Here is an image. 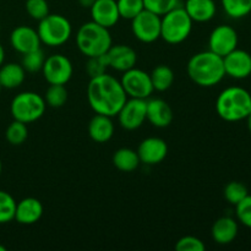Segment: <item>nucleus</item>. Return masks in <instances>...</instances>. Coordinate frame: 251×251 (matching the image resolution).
<instances>
[{"label":"nucleus","instance_id":"obj_33","mask_svg":"<svg viewBox=\"0 0 251 251\" xmlns=\"http://www.w3.org/2000/svg\"><path fill=\"white\" fill-rule=\"evenodd\" d=\"M145 9L163 16L164 14L179 6V0H144Z\"/></svg>","mask_w":251,"mask_h":251},{"label":"nucleus","instance_id":"obj_12","mask_svg":"<svg viewBox=\"0 0 251 251\" xmlns=\"http://www.w3.org/2000/svg\"><path fill=\"white\" fill-rule=\"evenodd\" d=\"M238 42H239V37L232 26L220 25L211 32L210 38H208V50L223 58L238 48Z\"/></svg>","mask_w":251,"mask_h":251},{"label":"nucleus","instance_id":"obj_26","mask_svg":"<svg viewBox=\"0 0 251 251\" xmlns=\"http://www.w3.org/2000/svg\"><path fill=\"white\" fill-rule=\"evenodd\" d=\"M221 4L232 19H243L251 12V0H221Z\"/></svg>","mask_w":251,"mask_h":251},{"label":"nucleus","instance_id":"obj_7","mask_svg":"<svg viewBox=\"0 0 251 251\" xmlns=\"http://www.w3.org/2000/svg\"><path fill=\"white\" fill-rule=\"evenodd\" d=\"M47 103L42 96L36 92H21L12 100L11 110L15 120L29 124L43 117Z\"/></svg>","mask_w":251,"mask_h":251},{"label":"nucleus","instance_id":"obj_42","mask_svg":"<svg viewBox=\"0 0 251 251\" xmlns=\"http://www.w3.org/2000/svg\"><path fill=\"white\" fill-rule=\"evenodd\" d=\"M6 249H5V247H2V245H0V251H5Z\"/></svg>","mask_w":251,"mask_h":251},{"label":"nucleus","instance_id":"obj_1","mask_svg":"<svg viewBox=\"0 0 251 251\" xmlns=\"http://www.w3.org/2000/svg\"><path fill=\"white\" fill-rule=\"evenodd\" d=\"M87 100L96 114L113 118L126 102L127 96L120 81L105 73L91 78L87 86Z\"/></svg>","mask_w":251,"mask_h":251},{"label":"nucleus","instance_id":"obj_8","mask_svg":"<svg viewBox=\"0 0 251 251\" xmlns=\"http://www.w3.org/2000/svg\"><path fill=\"white\" fill-rule=\"evenodd\" d=\"M120 83H122L126 96L130 98L147 100L154 91L150 74L141 69H136L135 66L124 71Z\"/></svg>","mask_w":251,"mask_h":251},{"label":"nucleus","instance_id":"obj_3","mask_svg":"<svg viewBox=\"0 0 251 251\" xmlns=\"http://www.w3.org/2000/svg\"><path fill=\"white\" fill-rule=\"evenodd\" d=\"M216 112L226 122L233 123L247 119L251 112L250 92L239 86L226 88L216 100Z\"/></svg>","mask_w":251,"mask_h":251},{"label":"nucleus","instance_id":"obj_28","mask_svg":"<svg viewBox=\"0 0 251 251\" xmlns=\"http://www.w3.org/2000/svg\"><path fill=\"white\" fill-rule=\"evenodd\" d=\"M47 105L51 108H60L68 100V90L64 85H50L44 96Z\"/></svg>","mask_w":251,"mask_h":251},{"label":"nucleus","instance_id":"obj_29","mask_svg":"<svg viewBox=\"0 0 251 251\" xmlns=\"http://www.w3.org/2000/svg\"><path fill=\"white\" fill-rule=\"evenodd\" d=\"M223 195H225V199L227 200V202L235 206L238 205L243 199H245L249 195V191H248L247 186L243 183H240V181H230V183H228L227 185L225 186Z\"/></svg>","mask_w":251,"mask_h":251},{"label":"nucleus","instance_id":"obj_35","mask_svg":"<svg viewBox=\"0 0 251 251\" xmlns=\"http://www.w3.org/2000/svg\"><path fill=\"white\" fill-rule=\"evenodd\" d=\"M26 11L33 20L41 21L49 14L47 0H26Z\"/></svg>","mask_w":251,"mask_h":251},{"label":"nucleus","instance_id":"obj_24","mask_svg":"<svg viewBox=\"0 0 251 251\" xmlns=\"http://www.w3.org/2000/svg\"><path fill=\"white\" fill-rule=\"evenodd\" d=\"M140 161L137 151H134L127 147H123V149L117 150L113 154V164L117 169L122 172H134L135 169L139 168Z\"/></svg>","mask_w":251,"mask_h":251},{"label":"nucleus","instance_id":"obj_22","mask_svg":"<svg viewBox=\"0 0 251 251\" xmlns=\"http://www.w3.org/2000/svg\"><path fill=\"white\" fill-rule=\"evenodd\" d=\"M88 134L95 142L104 144L114 135V124L112 118L107 115L96 114L88 124Z\"/></svg>","mask_w":251,"mask_h":251},{"label":"nucleus","instance_id":"obj_36","mask_svg":"<svg viewBox=\"0 0 251 251\" xmlns=\"http://www.w3.org/2000/svg\"><path fill=\"white\" fill-rule=\"evenodd\" d=\"M235 216L243 226L251 229V195H248L235 205Z\"/></svg>","mask_w":251,"mask_h":251},{"label":"nucleus","instance_id":"obj_5","mask_svg":"<svg viewBox=\"0 0 251 251\" xmlns=\"http://www.w3.org/2000/svg\"><path fill=\"white\" fill-rule=\"evenodd\" d=\"M193 31V20L183 6H176L161 16V38L169 44L185 41Z\"/></svg>","mask_w":251,"mask_h":251},{"label":"nucleus","instance_id":"obj_27","mask_svg":"<svg viewBox=\"0 0 251 251\" xmlns=\"http://www.w3.org/2000/svg\"><path fill=\"white\" fill-rule=\"evenodd\" d=\"M27 136H28L27 124L15 119L14 122L7 126L6 132H5V137H6L7 142L14 145V146H19V145L24 144L27 140Z\"/></svg>","mask_w":251,"mask_h":251},{"label":"nucleus","instance_id":"obj_21","mask_svg":"<svg viewBox=\"0 0 251 251\" xmlns=\"http://www.w3.org/2000/svg\"><path fill=\"white\" fill-rule=\"evenodd\" d=\"M183 7L193 22L211 21L217 12L215 0H186Z\"/></svg>","mask_w":251,"mask_h":251},{"label":"nucleus","instance_id":"obj_6","mask_svg":"<svg viewBox=\"0 0 251 251\" xmlns=\"http://www.w3.org/2000/svg\"><path fill=\"white\" fill-rule=\"evenodd\" d=\"M39 39L48 47H59L69 41L73 33L70 21L65 16L59 14H48L39 21Z\"/></svg>","mask_w":251,"mask_h":251},{"label":"nucleus","instance_id":"obj_32","mask_svg":"<svg viewBox=\"0 0 251 251\" xmlns=\"http://www.w3.org/2000/svg\"><path fill=\"white\" fill-rule=\"evenodd\" d=\"M16 201L6 191L0 190V225L14 220Z\"/></svg>","mask_w":251,"mask_h":251},{"label":"nucleus","instance_id":"obj_37","mask_svg":"<svg viewBox=\"0 0 251 251\" xmlns=\"http://www.w3.org/2000/svg\"><path fill=\"white\" fill-rule=\"evenodd\" d=\"M206 247L203 242L193 235H185L180 238L176 244V251H205Z\"/></svg>","mask_w":251,"mask_h":251},{"label":"nucleus","instance_id":"obj_17","mask_svg":"<svg viewBox=\"0 0 251 251\" xmlns=\"http://www.w3.org/2000/svg\"><path fill=\"white\" fill-rule=\"evenodd\" d=\"M10 43L12 48L21 54L41 48V39L38 32L28 26H19L10 34Z\"/></svg>","mask_w":251,"mask_h":251},{"label":"nucleus","instance_id":"obj_23","mask_svg":"<svg viewBox=\"0 0 251 251\" xmlns=\"http://www.w3.org/2000/svg\"><path fill=\"white\" fill-rule=\"evenodd\" d=\"M26 76V70L16 63L2 64L0 66V86L1 88H17L22 85Z\"/></svg>","mask_w":251,"mask_h":251},{"label":"nucleus","instance_id":"obj_2","mask_svg":"<svg viewBox=\"0 0 251 251\" xmlns=\"http://www.w3.org/2000/svg\"><path fill=\"white\" fill-rule=\"evenodd\" d=\"M186 69L191 81L201 87L218 85L226 76L223 58L211 50L200 51L191 56Z\"/></svg>","mask_w":251,"mask_h":251},{"label":"nucleus","instance_id":"obj_31","mask_svg":"<svg viewBox=\"0 0 251 251\" xmlns=\"http://www.w3.org/2000/svg\"><path fill=\"white\" fill-rule=\"evenodd\" d=\"M120 19L132 20L145 9L144 0H117Z\"/></svg>","mask_w":251,"mask_h":251},{"label":"nucleus","instance_id":"obj_15","mask_svg":"<svg viewBox=\"0 0 251 251\" xmlns=\"http://www.w3.org/2000/svg\"><path fill=\"white\" fill-rule=\"evenodd\" d=\"M105 58H107L109 68L124 73L134 68L137 61V54L135 49L129 46H125V44L113 46L112 44V47L105 53Z\"/></svg>","mask_w":251,"mask_h":251},{"label":"nucleus","instance_id":"obj_38","mask_svg":"<svg viewBox=\"0 0 251 251\" xmlns=\"http://www.w3.org/2000/svg\"><path fill=\"white\" fill-rule=\"evenodd\" d=\"M95 1L96 0H78V2H80L81 6H83V7H91Z\"/></svg>","mask_w":251,"mask_h":251},{"label":"nucleus","instance_id":"obj_43","mask_svg":"<svg viewBox=\"0 0 251 251\" xmlns=\"http://www.w3.org/2000/svg\"><path fill=\"white\" fill-rule=\"evenodd\" d=\"M0 92H1V86H0Z\"/></svg>","mask_w":251,"mask_h":251},{"label":"nucleus","instance_id":"obj_14","mask_svg":"<svg viewBox=\"0 0 251 251\" xmlns=\"http://www.w3.org/2000/svg\"><path fill=\"white\" fill-rule=\"evenodd\" d=\"M137 154L141 163L154 166L161 163L168 154L167 142L161 137H147L142 140L137 149Z\"/></svg>","mask_w":251,"mask_h":251},{"label":"nucleus","instance_id":"obj_19","mask_svg":"<svg viewBox=\"0 0 251 251\" xmlns=\"http://www.w3.org/2000/svg\"><path fill=\"white\" fill-rule=\"evenodd\" d=\"M43 215V205L38 199L26 198L20 202H16L14 220L20 225H34L41 220Z\"/></svg>","mask_w":251,"mask_h":251},{"label":"nucleus","instance_id":"obj_34","mask_svg":"<svg viewBox=\"0 0 251 251\" xmlns=\"http://www.w3.org/2000/svg\"><path fill=\"white\" fill-rule=\"evenodd\" d=\"M108 68H109V65H108L105 54L98 56H90L87 60V64H86V73L92 78L96 77V76L105 74Z\"/></svg>","mask_w":251,"mask_h":251},{"label":"nucleus","instance_id":"obj_41","mask_svg":"<svg viewBox=\"0 0 251 251\" xmlns=\"http://www.w3.org/2000/svg\"><path fill=\"white\" fill-rule=\"evenodd\" d=\"M1 171H2V164H1V161H0V176H1Z\"/></svg>","mask_w":251,"mask_h":251},{"label":"nucleus","instance_id":"obj_16","mask_svg":"<svg viewBox=\"0 0 251 251\" xmlns=\"http://www.w3.org/2000/svg\"><path fill=\"white\" fill-rule=\"evenodd\" d=\"M90 10L92 21L105 28L115 26L120 19L117 0H96Z\"/></svg>","mask_w":251,"mask_h":251},{"label":"nucleus","instance_id":"obj_10","mask_svg":"<svg viewBox=\"0 0 251 251\" xmlns=\"http://www.w3.org/2000/svg\"><path fill=\"white\" fill-rule=\"evenodd\" d=\"M73 64L63 54H53L46 58L42 68L44 78L49 85H66L73 76Z\"/></svg>","mask_w":251,"mask_h":251},{"label":"nucleus","instance_id":"obj_9","mask_svg":"<svg viewBox=\"0 0 251 251\" xmlns=\"http://www.w3.org/2000/svg\"><path fill=\"white\" fill-rule=\"evenodd\" d=\"M134 36L142 43H152L161 38V16L144 9L131 20Z\"/></svg>","mask_w":251,"mask_h":251},{"label":"nucleus","instance_id":"obj_18","mask_svg":"<svg viewBox=\"0 0 251 251\" xmlns=\"http://www.w3.org/2000/svg\"><path fill=\"white\" fill-rule=\"evenodd\" d=\"M146 120L156 127H167L173 122V110L164 100L152 98L147 100Z\"/></svg>","mask_w":251,"mask_h":251},{"label":"nucleus","instance_id":"obj_25","mask_svg":"<svg viewBox=\"0 0 251 251\" xmlns=\"http://www.w3.org/2000/svg\"><path fill=\"white\" fill-rule=\"evenodd\" d=\"M151 77L152 86L154 91L158 92H164L168 88L172 87L174 82V73L169 66L167 65H158L152 70L150 74Z\"/></svg>","mask_w":251,"mask_h":251},{"label":"nucleus","instance_id":"obj_13","mask_svg":"<svg viewBox=\"0 0 251 251\" xmlns=\"http://www.w3.org/2000/svg\"><path fill=\"white\" fill-rule=\"evenodd\" d=\"M226 75L237 80L249 77L251 75V54L244 49H234L223 56Z\"/></svg>","mask_w":251,"mask_h":251},{"label":"nucleus","instance_id":"obj_11","mask_svg":"<svg viewBox=\"0 0 251 251\" xmlns=\"http://www.w3.org/2000/svg\"><path fill=\"white\" fill-rule=\"evenodd\" d=\"M146 107L147 100H140V98L126 100V102L118 113L120 126L130 131L142 126L146 120Z\"/></svg>","mask_w":251,"mask_h":251},{"label":"nucleus","instance_id":"obj_4","mask_svg":"<svg viewBox=\"0 0 251 251\" xmlns=\"http://www.w3.org/2000/svg\"><path fill=\"white\" fill-rule=\"evenodd\" d=\"M76 44L78 50L87 58L103 55L112 47L109 28H105L93 21L86 22L78 28Z\"/></svg>","mask_w":251,"mask_h":251},{"label":"nucleus","instance_id":"obj_30","mask_svg":"<svg viewBox=\"0 0 251 251\" xmlns=\"http://www.w3.org/2000/svg\"><path fill=\"white\" fill-rule=\"evenodd\" d=\"M22 68L28 73H38L42 71L43 64L46 61V55L44 51L41 48L36 49V50L28 51L26 54H22Z\"/></svg>","mask_w":251,"mask_h":251},{"label":"nucleus","instance_id":"obj_39","mask_svg":"<svg viewBox=\"0 0 251 251\" xmlns=\"http://www.w3.org/2000/svg\"><path fill=\"white\" fill-rule=\"evenodd\" d=\"M4 59H5V50L4 48H2L1 44H0V66H1L2 63H4Z\"/></svg>","mask_w":251,"mask_h":251},{"label":"nucleus","instance_id":"obj_40","mask_svg":"<svg viewBox=\"0 0 251 251\" xmlns=\"http://www.w3.org/2000/svg\"><path fill=\"white\" fill-rule=\"evenodd\" d=\"M247 122H248V129H249V131L251 134V112L249 113V115L247 117Z\"/></svg>","mask_w":251,"mask_h":251},{"label":"nucleus","instance_id":"obj_20","mask_svg":"<svg viewBox=\"0 0 251 251\" xmlns=\"http://www.w3.org/2000/svg\"><path fill=\"white\" fill-rule=\"evenodd\" d=\"M238 232H239V227H238V222L232 217H221L213 223L212 226V238L217 244L220 245H227L234 242L237 238Z\"/></svg>","mask_w":251,"mask_h":251}]
</instances>
